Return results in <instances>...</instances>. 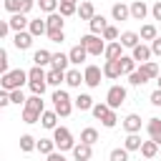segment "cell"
I'll return each mask as SVG.
<instances>
[{
  "mask_svg": "<svg viewBox=\"0 0 161 161\" xmlns=\"http://www.w3.org/2000/svg\"><path fill=\"white\" fill-rule=\"evenodd\" d=\"M45 113V103H43V96H30L23 106V121L25 123H38L40 116Z\"/></svg>",
  "mask_w": 161,
  "mask_h": 161,
  "instance_id": "6da1fadb",
  "label": "cell"
},
{
  "mask_svg": "<svg viewBox=\"0 0 161 161\" xmlns=\"http://www.w3.org/2000/svg\"><path fill=\"white\" fill-rule=\"evenodd\" d=\"M30 78H28V73L23 70V68H15V70H10V73H5L3 78H0V86H3V91H18V88H23V83H28Z\"/></svg>",
  "mask_w": 161,
  "mask_h": 161,
  "instance_id": "7a4b0ae2",
  "label": "cell"
},
{
  "mask_svg": "<svg viewBox=\"0 0 161 161\" xmlns=\"http://www.w3.org/2000/svg\"><path fill=\"white\" fill-rule=\"evenodd\" d=\"M50 101H53V111H55L60 118H68V116L73 113V106H75V103L70 101V96H68L65 91H55Z\"/></svg>",
  "mask_w": 161,
  "mask_h": 161,
  "instance_id": "3957f363",
  "label": "cell"
},
{
  "mask_svg": "<svg viewBox=\"0 0 161 161\" xmlns=\"http://www.w3.org/2000/svg\"><path fill=\"white\" fill-rule=\"evenodd\" d=\"M53 141H55V148H60V153H63V151H73V148H75L73 133H70L65 126H58V128L53 131Z\"/></svg>",
  "mask_w": 161,
  "mask_h": 161,
  "instance_id": "277c9868",
  "label": "cell"
},
{
  "mask_svg": "<svg viewBox=\"0 0 161 161\" xmlns=\"http://www.w3.org/2000/svg\"><path fill=\"white\" fill-rule=\"evenodd\" d=\"M80 45L88 50V55H101V53H106V43H103L98 35H93V33L83 35V38H80Z\"/></svg>",
  "mask_w": 161,
  "mask_h": 161,
  "instance_id": "5b68a950",
  "label": "cell"
},
{
  "mask_svg": "<svg viewBox=\"0 0 161 161\" xmlns=\"http://www.w3.org/2000/svg\"><path fill=\"white\" fill-rule=\"evenodd\" d=\"M3 5H5V10L10 13V15H15V13H30L33 10V5H35V0H3Z\"/></svg>",
  "mask_w": 161,
  "mask_h": 161,
  "instance_id": "8992f818",
  "label": "cell"
},
{
  "mask_svg": "<svg viewBox=\"0 0 161 161\" xmlns=\"http://www.w3.org/2000/svg\"><path fill=\"white\" fill-rule=\"evenodd\" d=\"M123 101H126V88H123V86H111V88H108V93H106V103L116 111Z\"/></svg>",
  "mask_w": 161,
  "mask_h": 161,
  "instance_id": "52a82bcc",
  "label": "cell"
},
{
  "mask_svg": "<svg viewBox=\"0 0 161 161\" xmlns=\"http://www.w3.org/2000/svg\"><path fill=\"white\" fill-rule=\"evenodd\" d=\"M101 75H103V68H98V65H86L83 68V78H86L88 88H98L101 86Z\"/></svg>",
  "mask_w": 161,
  "mask_h": 161,
  "instance_id": "ba28073f",
  "label": "cell"
},
{
  "mask_svg": "<svg viewBox=\"0 0 161 161\" xmlns=\"http://www.w3.org/2000/svg\"><path fill=\"white\" fill-rule=\"evenodd\" d=\"M13 43H15L18 50H28V48L33 45V33H30V30H20V33L13 35Z\"/></svg>",
  "mask_w": 161,
  "mask_h": 161,
  "instance_id": "9c48e42d",
  "label": "cell"
},
{
  "mask_svg": "<svg viewBox=\"0 0 161 161\" xmlns=\"http://www.w3.org/2000/svg\"><path fill=\"white\" fill-rule=\"evenodd\" d=\"M131 55H133V60H136V63H141V65H143V63H148V60H151V55H153V53H151V45L138 43V45L133 48V53H131Z\"/></svg>",
  "mask_w": 161,
  "mask_h": 161,
  "instance_id": "30bf717a",
  "label": "cell"
},
{
  "mask_svg": "<svg viewBox=\"0 0 161 161\" xmlns=\"http://www.w3.org/2000/svg\"><path fill=\"white\" fill-rule=\"evenodd\" d=\"M146 131H148V138H151V141H156V143L161 146V118H148Z\"/></svg>",
  "mask_w": 161,
  "mask_h": 161,
  "instance_id": "8fae6325",
  "label": "cell"
},
{
  "mask_svg": "<svg viewBox=\"0 0 161 161\" xmlns=\"http://www.w3.org/2000/svg\"><path fill=\"white\" fill-rule=\"evenodd\" d=\"M103 75L111 78V80L121 78V75H123V73H121V63H118V60H106V63H103Z\"/></svg>",
  "mask_w": 161,
  "mask_h": 161,
  "instance_id": "7c38bea8",
  "label": "cell"
},
{
  "mask_svg": "<svg viewBox=\"0 0 161 161\" xmlns=\"http://www.w3.org/2000/svg\"><path fill=\"white\" fill-rule=\"evenodd\" d=\"M146 15H148V5L143 0H133L131 3V18L133 20H143Z\"/></svg>",
  "mask_w": 161,
  "mask_h": 161,
  "instance_id": "4fadbf2b",
  "label": "cell"
},
{
  "mask_svg": "<svg viewBox=\"0 0 161 161\" xmlns=\"http://www.w3.org/2000/svg\"><path fill=\"white\" fill-rule=\"evenodd\" d=\"M111 15H113V20H128V18H131V5L113 3V8H111Z\"/></svg>",
  "mask_w": 161,
  "mask_h": 161,
  "instance_id": "5bb4252c",
  "label": "cell"
},
{
  "mask_svg": "<svg viewBox=\"0 0 161 161\" xmlns=\"http://www.w3.org/2000/svg\"><path fill=\"white\" fill-rule=\"evenodd\" d=\"M10 28L15 30V33H20V30H25V28H30V20L23 15V13H15V15H10Z\"/></svg>",
  "mask_w": 161,
  "mask_h": 161,
  "instance_id": "9a60e30c",
  "label": "cell"
},
{
  "mask_svg": "<svg viewBox=\"0 0 161 161\" xmlns=\"http://www.w3.org/2000/svg\"><path fill=\"white\" fill-rule=\"evenodd\" d=\"M138 40H141V35L133 33V30H126V33H121V38H118V43H121L123 48H131V50L138 45Z\"/></svg>",
  "mask_w": 161,
  "mask_h": 161,
  "instance_id": "2e32d148",
  "label": "cell"
},
{
  "mask_svg": "<svg viewBox=\"0 0 161 161\" xmlns=\"http://www.w3.org/2000/svg\"><path fill=\"white\" fill-rule=\"evenodd\" d=\"M103 55H106V60H121V58H123V45H121L118 40H116V43H108Z\"/></svg>",
  "mask_w": 161,
  "mask_h": 161,
  "instance_id": "e0dca14e",
  "label": "cell"
},
{
  "mask_svg": "<svg viewBox=\"0 0 161 161\" xmlns=\"http://www.w3.org/2000/svg\"><path fill=\"white\" fill-rule=\"evenodd\" d=\"M68 58H70V63H73V65H80V63H83V60L88 58V50H86V48H83V45L78 43V45H73V48H70Z\"/></svg>",
  "mask_w": 161,
  "mask_h": 161,
  "instance_id": "ac0fdd59",
  "label": "cell"
},
{
  "mask_svg": "<svg viewBox=\"0 0 161 161\" xmlns=\"http://www.w3.org/2000/svg\"><path fill=\"white\" fill-rule=\"evenodd\" d=\"M65 83L70 88H80V83H86V78H83V73L78 68H70V70H65Z\"/></svg>",
  "mask_w": 161,
  "mask_h": 161,
  "instance_id": "d6986e66",
  "label": "cell"
},
{
  "mask_svg": "<svg viewBox=\"0 0 161 161\" xmlns=\"http://www.w3.org/2000/svg\"><path fill=\"white\" fill-rule=\"evenodd\" d=\"M123 128H126V133H138V131H141V116L128 113V116L123 118Z\"/></svg>",
  "mask_w": 161,
  "mask_h": 161,
  "instance_id": "ffe728a7",
  "label": "cell"
},
{
  "mask_svg": "<svg viewBox=\"0 0 161 161\" xmlns=\"http://www.w3.org/2000/svg\"><path fill=\"white\" fill-rule=\"evenodd\" d=\"M93 156V146H88V143H75V148H73V158L75 161H88Z\"/></svg>",
  "mask_w": 161,
  "mask_h": 161,
  "instance_id": "44dd1931",
  "label": "cell"
},
{
  "mask_svg": "<svg viewBox=\"0 0 161 161\" xmlns=\"http://www.w3.org/2000/svg\"><path fill=\"white\" fill-rule=\"evenodd\" d=\"M40 126L48 128V131H55V128H58V113H55V111H45V113L40 116Z\"/></svg>",
  "mask_w": 161,
  "mask_h": 161,
  "instance_id": "7402d4cb",
  "label": "cell"
},
{
  "mask_svg": "<svg viewBox=\"0 0 161 161\" xmlns=\"http://www.w3.org/2000/svg\"><path fill=\"white\" fill-rule=\"evenodd\" d=\"M45 23H48V33H53V30H63L65 18H63L60 13H50V15L45 18Z\"/></svg>",
  "mask_w": 161,
  "mask_h": 161,
  "instance_id": "603a6c76",
  "label": "cell"
},
{
  "mask_svg": "<svg viewBox=\"0 0 161 161\" xmlns=\"http://www.w3.org/2000/svg\"><path fill=\"white\" fill-rule=\"evenodd\" d=\"M50 60H53V53H50V50H45V48H40V50H35V53H33V63H35V65H40V68H43V65H50Z\"/></svg>",
  "mask_w": 161,
  "mask_h": 161,
  "instance_id": "cb8c5ba5",
  "label": "cell"
},
{
  "mask_svg": "<svg viewBox=\"0 0 161 161\" xmlns=\"http://www.w3.org/2000/svg\"><path fill=\"white\" fill-rule=\"evenodd\" d=\"M68 63H70V58L65 55V53H53V60H50V68H55V70H68Z\"/></svg>",
  "mask_w": 161,
  "mask_h": 161,
  "instance_id": "d4e9b609",
  "label": "cell"
},
{
  "mask_svg": "<svg viewBox=\"0 0 161 161\" xmlns=\"http://www.w3.org/2000/svg\"><path fill=\"white\" fill-rule=\"evenodd\" d=\"M158 151H161V146L156 143V141H143V146H141V156L143 158H153V156H158Z\"/></svg>",
  "mask_w": 161,
  "mask_h": 161,
  "instance_id": "484cf974",
  "label": "cell"
},
{
  "mask_svg": "<svg viewBox=\"0 0 161 161\" xmlns=\"http://www.w3.org/2000/svg\"><path fill=\"white\" fill-rule=\"evenodd\" d=\"M88 25H91V33H93V35H103V30L108 28V23H106L103 15H93V20H91Z\"/></svg>",
  "mask_w": 161,
  "mask_h": 161,
  "instance_id": "4316f807",
  "label": "cell"
},
{
  "mask_svg": "<svg viewBox=\"0 0 161 161\" xmlns=\"http://www.w3.org/2000/svg\"><path fill=\"white\" fill-rule=\"evenodd\" d=\"M141 146H143V141H141L138 133H128L126 141H123V148L126 151H141Z\"/></svg>",
  "mask_w": 161,
  "mask_h": 161,
  "instance_id": "83f0119b",
  "label": "cell"
},
{
  "mask_svg": "<svg viewBox=\"0 0 161 161\" xmlns=\"http://www.w3.org/2000/svg\"><path fill=\"white\" fill-rule=\"evenodd\" d=\"M93 15H96L93 3H88V0H86V3H80V5H78V18H80V20H88V23H91V20H93Z\"/></svg>",
  "mask_w": 161,
  "mask_h": 161,
  "instance_id": "f1b7e54d",
  "label": "cell"
},
{
  "mask_svg": "<svg viewBox=\"0 0 161 161\" xmlns=\"http://www.w3.org/2000/svg\"><path fill=\"white\" fill-rule=\"evenodd\" d=\"M28 30L33 33V38L45 35V33H48V23H45V20H40V18H35V20H30V28H28Z\"/></svg>",
  "mask_w": 161,
  "mask_h": 161,
  "instance_id": "f546056e",
  "label": "cell"
},
{
  "mask_svg": "<svg viewBox=\"0 0 161 161\" xmlns=\"http://www.w3.org/2000/svg\"><path fill=\"white\" fill-rule=\"evenodd\" d=\"M73 103H75V108H78V111H93V106H96V103H93V98H91L88 93H80Z\"/></svg>",
  "mask_w": 161,
  "mask_h": 161,
  "instance_id": "4dcf8cb0",
  "label": "cell"
},
{
  "mask_svg": "<svg viewBox=\"0 0 161 161\" xmlns=\"http://www.w3.org/2000/svg\"><path fill=\"white\" fill-rule=\"evenodd\" d=\"M35 148H38V141H35L30 133H23V136H20V151L30 153V151H35Z\"/></svg>",
  "mask_w": 161,
  "mask_h": 161,
  "instance_id": "1f68e13d",
  "label": "cell"
},
{
  "mask_svg": "<svg viewBox=\"0 0 161 161\" xmlns=\"http://www.w3.org/2000/svg\"><path fill=\"white\" fill-rule=\"evenodd\" d=\"M118 63H121V73H123V75H131V73L136 70V60H133V55H123Z\"/></svg>",
  "mask_w": 161,
  "mask_h": 161,
  "instance_id": "d6a6232c",
  "label": "cell"
},
{
  "mask_svg": "<svg viewBox=\"0 0 161 161\" xmlns=\"http://www.w3.org/2000/svg\"><path fill=\"white\" fill-rule=\"evenodd\" d=\"M146 80H151V78L143 73V68H136V70L128 75V83H131V86H143Z\"/></svg>",
  "mask_w": 161,
  "mask_h": 161,
  "instance_id": "836d02e7",
  "label": "cell"
},
{
  "mask_svg": "<svg viewBox=\"0 0 161 161\" xmlns=\"http://www.w3.org/2000/svg\"><path fill=\"white\" fill-rule=\"evenodd\" d=\"M96 141H98V131H96V128H91V126H88V128H83V131H80V143L93 146Z\"/></svg>",
  "mask_w": 161,
  "mask_h": 161,
  "instance_id": "e575fe53",
  "label": "cell"
},
{
  "mask_svg": "<svg viewBox=\"0 0 161 161\" xmlns=\"http://www.w3.org/2000/svg\"><path fill=\"white\" fill-rule=\"evenodd\" d=\"M60 83H65V73L50 68V70H48V86H60Z\"/></svg>",
  "mask_w": 161,
  "mask_h": 161,
  "instance_id": "d590c367",
  "label": "cell"
},
{
  "mask_svg": "<svg viewBox=\"0 0 161 161\" xmlns=\"http://www.w3.org/2000/svg\"><path fill=\"white\" fill-rule=\"evenodd\" d=\"M138 35H141V40H151V43L158 38V35H156V25H151V23H148V25H141V33H138Z\"/></svg>",
  "mask_w": 161,
  "mask_h": 161,
  "instance_id": "8d00e7d4",
  "label": "cell"
},
{
  "mask_svg": "<svg viewBox=\"0 0 161 161\" xmlns=\"http://www.w3.org/2000/svg\"><path fill=\"white\" fill-rule=\"evenodd\" d=\"M38 151L45 153V156H50V153L55 151V141H53V138H40V141H38Z\"/></svg>",
  "mask_w": 161,
  "mask_h": 161,
  "instance_id": "74e56055",
  "label": "cell"
},
{
  "mask_svg": "<svg viewBox=\"0 0 161 161\" xmlns=\"http://www.w3.org/2000/svg\"><path fill=\"white\" fill-rule=\"evenodd\" d=\"M111 111H113V108H111L108 103H96V106H93V116H96L98 121H103V118H106Z\"/></svg>",
  "mask_w": 161,
  "mask_h": 161,
  "instance_id": "f35d334b",
  "label": "cell"
},
{
  "mask_svg": "<svg viewBox=\"0 0 161 161\" xmlns=\"http://www.w3.org/2000/svg\"><path fill=\"white\" fill-rule=\"evenodd\" d=\"M128 153L131 151H126V148H113L108 153V161H128Z\"/></svg>",
  "mask_w": 161,
  "mask_h": 161,
  "instance_id": "ab89813d",
  "label": "cell"
},
{
  "mask_svg": "<svg viewBox=\"0 0 161 161\" xmlns=\"http://www.w3.org/2000/svg\"><path fill=\"white\" fill-rule=\"evenodd\" d=\"M58 5H60V0H38V8L43 13H55Z\"/></svg>",
  "mask_w": 161,
  "mask_h": 161,
  "instance_id": "60d3db41",
  "label": "cell"
},
{
  "mask_svg": "<svg viewBox=\"0 0 161 161\" xmlns=\"http://www.w3.org/2000/svg\"><path fill=\"white\" fill-rule=\"evenodd\" d=\"M141 68H143V73H146L148 78H158V75H161V73H158V65H156L153 60H148V63H143Z\"/></svg>",
  "mask_w": 161,
  "mask_h": 161,
  "instance_id": "b9f144b4",
  "label": "cell"
},
{
  "mask_svg": "<svg viewBox=\"0 0 161 161\" xmlns=\"http://www.w3.org/2000/svg\"><path fill=\"white\" fill-rule=\"evenodd\" d=\"M78 13V5H73V3H60V15L63 18H70V15H75Z\"/></svg>",
  "mask_w": 161,
  "mask_h": 161,
  "instance_id": "7bdbcfd3",
  "label": "cell"
},
{
  "mask_svg": "<svg viewBox=\"0 0 161 161\" xmlns=\"http://www.w3.org/2000/svg\"><path fill=\"white\" fill-rule=\"evenodd\" d=\"M10 101L13 103H18V106H25V93H23V88H18V91H10Z\"/></svg>",
  "mask_w": 161,
  "mask_h": 161,
  "instance_id": "ee69618b",
  "label": "cell"
},
{
  "mask_svg": "<svg viewBox=\"0 0 161 161\" xmlns=\"http://www.w3.org/2000/svg\"><path fill=\"white\" fill-rule=\"evenodd\" d=\"M103 40H113V43H116V40H118V30H116L113 25H108V28L103 30Z\"/></svg>",
  "mask_w": 161,
  "mask_h": 161,
  "instance_id": "f6af8a7d",
  "label": "cell"
},
{
  "mask_svg": "<svg viewBox=\"0 0 161 161\" xmlns=\"http://www.w3.org/2000/svg\"><path fill=\"white\" fill-rule=\"evenodd\" d=\"M101 123H103L106 128H113V126L118 123V118H116V111H111V113H108V116H106V118H103Z\"/></svg>",
  "mask_w": 161,
  "mask_h": 161,
  "instance_id": "bcb514c9",
  "label": "cell"
},
{
  "mask_svg": "<svg viewBox=\"0 0 161 161\" xmlns=\"http://www.w3.org/2000/svg\"><path fill=\"white\" fill-rule=\"evenodd\" d=\"M0 73H3V75L10 73V70H8V50H0Z\"/></svg>",
  "mask_w": 161,
  "mask_h": 161,
  "instance_id": "7dc6e473",
  "label": "cell"
},
{
  "mask_svg": "<svg viewBox=\"0 0 161 161\" xmlns=\"http://www.w3.org/2000/svg\"><path fill=\"white\" fill-rule=\"evenodd\" d=\"M48 38H50L53 43H63V40H65V33H63V30H53V33H48Z\"/></svg>",
  "mask_w": 161,
  "mask_h": 161,
  "instance_id": "c3c4849f",
  "label": "cell"
},
{
  "mask_svg": "<svg viewBox=\"0 0 161 161\" xmlns=\"http://www.w3.org/2000/svg\"><path fill=\"white\" fill-rule=\"evenodd\" d=\"M151 15H153V18H156V20H161V0H158V3H153V5H151Z\"/></svg>",
  "mask_w": 161,
  "mask_h": 161,
  "instance_id": "681fc988",
  "label": "cell"
},
{
  "mask_svg": "<svg viewBox=\"0 0 161 161\" xmlns=\"http://www.w3.org/2000/svg\"><path fill=\"white\" fill-rule=\"evenodd\" d=\"M10 30H13V28H10V23H8V20H3V23H0V38H5Z\"/></svg>",
  "mask_w": 161,
  "mask_h": 161,
  "instance_id": "f907efd6",
  "label": "cell"
},
{
  "mask_svg": "<svg viewBox=\"0 0 161 161\" xmlns=\"http://www.w3.org/2000/svg\"><path fill=\"white\" fill-rule=\"evenodd\" d=\"M10 103H13V101H10V93H8V91H3V93H0V106L5 108V106H10Z\"/></svg>",
  "mask_w": 161,
  "mask_h": 161,
  "instance_id": "816d5d0a",
  "label": "cell"
},
{
  "mask_svg": "<svg viewBox=\"0 0 161 161\" xmlns=\"http://www.w3.org/2000/svg\"><path fill=\"white\" fill-rule=\"evenodd\" d=\"M151 103H153V106H161V88H156V91L151 93Z\"/></svg>",
  "mask_w": 161,
  "mask_h": 161,
  "instance_id": "f5cc1de1",
  "label": "cell"
},
{
  "mask_svg": "<svg viewBox=\"0 0 161 161\" xmlns=\"http://www.w3.org/2000/svg\"><path fill=\"white\" fill-rule=\"evenodd\" d=\"M151 53H153V55H161V38H156V40L151 43Z\"/></svg>",
  "mask_w": 161,
  "mask_h": 161,
  "instance_id": "db71d44e",
  "label": "cell"
},
{
  "mask_svg": "<svg viewBox=\"0 0 161 161\" xmlns=\"http://www.w3.org/2000/svg\"><path fill=\"white\" fill-rule=\"evenodd\" d=\"M48 161H65V156H63V153H55V151H53V153L48 156Z\"/></svg>",
  "mask_w": 161,
  "mask_h": 161,
  "instance_id": "11a10c76",
  "label": "cell"
},
{
  "mask_svg": "<svg viewBox=\"0 0 161 161\" xmlns=\"http://www.w3.org/2000/svg\"><path fill=\"white\" fill-rule=\"evenodd\" d=\"M60 3H73V5H75V3H78V0H60Z\"/></svg>",
  "mask_w": 161,
  "mask_h": 161,
  "instance_id": "9f6ffc18",
  "label": "cell"
},
{
  "mask_svg": "<svg viewBox=\"0 0 161 161\" xmlns=\"http://www.w3.org/2000/svg\"><path fill=\"white\" fill-rule=\"evenodd\" d=\"M156 83H158V88H161V75H158V78H156Z\"/></svg>",
  "mask_w": 161,
  "mask_h": 161,
  "instance_id": "6f0895ef",
  "label": "cell"
},
{
  "mask_svg": "<svg viewBox=\"0 0 161 161\" xmlns=\"http://www.w3.org/2000/svg\"><path fill=\"white\" fill-rule=\"evenodd\" d=\"M158 153H161V151H158Z\"/></svg>",
  "mask_w": 161,
  "mask_h": 161,
  "instance_id": "680465c9",
  "label": "cell"
}]
</instances>
